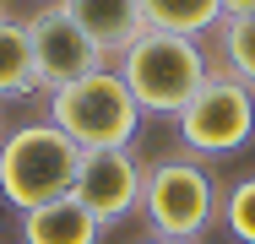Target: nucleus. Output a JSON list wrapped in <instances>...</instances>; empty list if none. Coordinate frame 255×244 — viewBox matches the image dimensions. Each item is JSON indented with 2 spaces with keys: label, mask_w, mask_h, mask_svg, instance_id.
Returning a JSON list of instances; mask_svg holds the SVG:
<instances>
[{
  "label": "nucleus",
  "mask_w": 255,
  "mask_h": 244,
  "mask_svg": "<svg viewBox=\"0 0 255 244\" xmlns=\"http://www.w3.org/2000/svg\"><path fill=\"white\" fill-rule=\"evenodd\" d=\"M114 71L125 76L130 98L141 103V114H179L190 98L201 93V82L212 76L201 54V38H179V33H157L147 27L136 44L114 60Z\"/></svg>",
  "instance_id": "obj_1"
},
{
  "label": "nucleus",
  "mask_w": 255,
  "mask_h": 244,
  "mask_svg": "<svg viewBox=\"0 0 255 244\" xmlns=\"http://www.w3.org/2000/svg\"><path fill=\"white\" fill-rule=\"evenodd\" d=\"M76 163H82V146L71 141L60 125H49V120L16 125V130L0 141V195H5L16 212L49 206L60 195H71Z\"/></svg>",
  "instance_id": "obj_2"
},
{
  "label": "nucleus",
  "mask_w": 255,
  "mask_h": 244,
  "mask_svg": "<svg viewBox=\"0 0 255 244\" xmlns=\"http://www.w3.org/2000/svg\"><path fill=\"white\" fill-rule=\"evenodd\" d=\"M49 125H60L76 146H130L141 130V103L114 65H98L71 87L49 93Z\"/></svg>",
  "instance_id": "obj_3"
},
{
  "label": "nucleus",
  "mask_w": 255,
  "mask_h": 244,
  "mask_svg": "<svg viewBox=\"0 0 255 244\" xmlns=\"http://www.w3.org/2000/svg\"><path fill=\"white\" fill-rule=\"evenodd\" d=\"M141 217L152 223L157 239H201L217 217V179L190 157H168L147 168V190H141Z\"/></svg>",
  "instance_id": "obj_4"
},
{
  "label": "nucleus",
  "mask_w": 255,
  "mask_h": 244,
  "mask_svg": "<svg viewBox=\"0 0 255 244\" xmlns=\"http://www.w3.org/2000/svg\"><path fill=\"white\" fill-rule=\"evenodd\" d=\"M174 125H179V141L201 157L239 152L255 136V87L228 76V71H212L201 82V93L174 114Z\"/></svg>",
  "instance_id": "obj_5"
},
{
  "label": "nucleus",
  "mask_w": 255,
  "mask_h": 244,
  "mask_svg": "<svg viewBox=\"0 0 255 244\" xmlns=\"http://www.w3.org/2000/svg\"><path fill=\"white\" fill-rule=\"evenodd\" d=\"M141 190H147V168L136 163L130 146H82L71 195L98 217L103 228L120 223V217H130L141 206Z\"/></svg>",
  "instance_id": "obj_6"
},
{
  "label": "nucleus",
  "mask_w": 255,
  "mask_h": 244,
  "mask_svg": "<svg viewBox=\"0 0 255 244\" xmlns=\"http://www.w3.org/2000/svg\"><path fill=\"white\" fill-rule=\"evenodd\" d=\"M27 44H33V71H38V87H44V93H60V87H71L76 76L109 65V54H103L60 5H44V11L27 16Z\"/></svg>",
  "instance_id": "obj_7"
},
{
  "label": "nucleus",
  "mask_w": 255,
  "mask_h": 244,
  "mask_svg": "<svg viewBox=\"0 0 255 244\" xmlns=\"http://www.w3.org/2000/svg\"><path fill=\"white\" fill-rule=\"evenodd\" d=\"M93 44L109 54V60H120L125 49L136 44L141 33H147V16H141V0H54Z\"/></svg>",
  "instance_id": "obj_8"
},
{
  "label": "nucleus",
  "mask_w": 255,
  "mask_h": 244,
  "mask_svg": "<svg viewBox=\"0 0 255 244\" xmlns=\"http://www.w3.org/2000/svg\"><path fill=\"white\" fill-rule=\"evenodd\" d=\"M98 234H103V223L76 195H60L49 206L22 212V244H98Z\"/></svg>",
  "instance_id": "obj_9"
},
{
  "label": "nucleus",
  "mask_w": 255,
  "mask_h": 244,
  "mask_svg": "<svg viewBox=\"0 0 255 244\" xmlns=\"http://www.w3.org/2000/svg\"><path fill=\"white\" fill-rule=\"evenodd\" d=\"M141 16L157 33H179V38H201L223 22V0H141Z\"/></svg>",
  "instance_id": "obj_10"
},
{
  "label": "nucleus",
  "mask_w": 255,
  "mask_h": 244,
  "mask_svg": "<svg viewBox=\"0 0 255 244\" xmlns=\"http://www.w3.org/2000/svg\"><path fill=\"white\" fill-rule=\"evenodd\" d=\"M38 87L33 71V44H27V22L0 16V98H22Z\"/></svg>",
  "instance_id": "obj_11"
},
{
  "label": "nucleus",
  "mask_w": 255,
  "mask_h": 244,
  "mask_svg": "<svg viewBox=\"0 0 255 244\" xmlns=\"http://www.w3.org/2000/svg\"><path fill=\"white\" fill-rule=\"evenodd\" d=\"M217 49H223L228 76L255 87V16H223L217 22Z\"/></svg>",
  "instance_id": "obj_12"
},
{
  "label": "nucleus",
  "mask_w": 255,
  "mask_h": 244,
  "mask_svg": "<svg viewBox=\"0 0 255 244\" xmlns=\"http://www.w3.org/2000/svg\"><path fill=\"white\" fill-rule=\"evenodd\" d=\"M223 223L239 244H255V174L234 179V190L223 195Z\"/></svg>",
  "instance_id": "obj_13"
},
{
  "label": "nucleus",
  "mask_w": 255,
  "mask_h": 244,
  "mask_svg": "<svg viewBox=\"0 0 255 244\" xmlns=\"http://www.w3.org/2000/svg\"><path fill=\"white\" fill-rule=\"evenodd\" d=\"M223 16H255V0H223Z\"/></svg>",
  "instance_id": "obj_14"
},
{
  "label": "nucleus",
  "mask_w": 255,
  "mask_h": 244,
  "mask_svg": "<svg viewBox=\"0 0 255 244\" xmlns=\"http://www.w3.org/2000/svg\"><path fill=\"white\" fill-rule=\"evenodd\" d=\"M141 244H190V239H157V234H152V239H141Z\"/></svg>",
  "instance_id": "obj_15"
},
{
  "label": "nucleus",
  "mask_w": 255,
  "mask_h": 244,
  "mask_svg": "<svg viewBox=\"0 0 255 244\" xmlns=\"http://www.w3.org/2000/svg\"><path fill=\"white\" fill-rule=\"evenodd\" d=\"M0 16H5V0H0Z\"/></svg>",
  "instance_id": "obj_16"
}]
</instances>
